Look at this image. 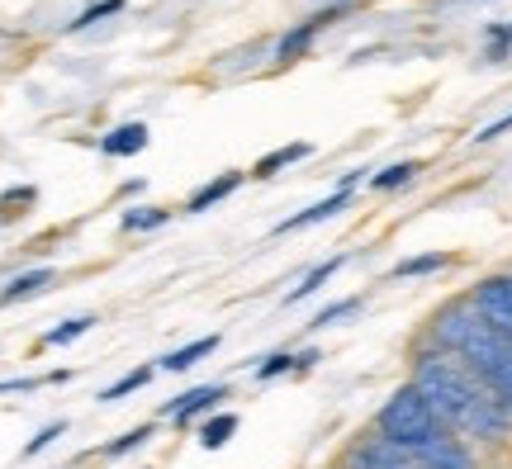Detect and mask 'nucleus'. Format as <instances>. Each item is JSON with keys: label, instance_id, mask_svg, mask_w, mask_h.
<instances>
[{"label": "nucleus", "instance_id": "nucleus-1", "mask_svg": "<svg viewBox=\"0 0 512 469\" xmlns=\"http://www.w3.org/2000/svg\"><path fill=\"white\" fill-rule=\"evenodd\" d=\"M408 384L432 403L441 427H451L460 441H470V446H508L512 441V408L451 351L422 346L413 356Z\"/></svg>", "mask_w": 512, "mask_h": 469}, {"label": "nucleus", "instance_id": "nucleus-2", "mask_svg": "<svg viewBox=\"0 0 512 469\" xmlns=\"http://www.w3.org/2000/svg\"><path fill=\"white\" fill-rule=\"evenodd\" d=\"M427 346H441V351L460 356V361L470 365V370L512 408V342L498 337L494 327L479 318L470 299H451L446 308L432 313V323H427Z\"/></svg>", "mask_w": 512, "mask_h": 469}, {"label": "nucleus", "instance_id": "nucleus-3", "mask_svg": "<svg viewBox=\"0 0 512 469\" xmlns=\"http://www.w3.org/2000/svg\"><path fill=\"white\" fill-rule=\"evenodd\" d=\"M441 417L432 413V403L413 389V384H399L394 394L384 398V408L375 413V432L399 441V446H418L427 432H437Z\"/></svg>", "mask_w": 512, "mask_h": 469}, {"label": "nucleus", "instance_id": "nucleus-4", "mask_svg": "<svg viewBox=\"0 0 512 469\" xmlns=\"http://www.w3.org/2000/svg\"><path fill=\"white\" fill-rule=\"evenodd\" d=\"M337 469H427V465H422L413 451H403L399 441H389V436H380V432H366L347 446V455H342Z\"/></svg>", "mask_w": 512, "mask_h": 469}, {"label": "nucleus", "instance_id": "nucleus-5", "mask_svg": "<svg viewBox=\"0 0 512 469\" xmlns=\"http://www.w3.org/2000/svg\"><path fill=\"white\" fill-rule=\"evenodd\" d=\"M465 299L475 304V313L494 327L498 337H508V342H512V271L484 275V280H479Z\"/></svg>", "mask_w": 512, "mask_h": 469}, {"label": "nucleus", "instance_id": "nucleus-6", "mask_svg": "<svg viewBox=\"0 0 512 469\" xmlns=\"http://www.w3.org/2000/svg\"><path fill=\"white\" fill-rule=\"evenodd\" d=\"M403 451H413L427 469H479V455L470 441H460L451 427H437V432H427L418 446H403Z\"/></svg>", "mask_w": 512, "mask_h": 469}, {"label": "nucleus", "instance_id": "nucleus-7", "mask_svg": "<svg viewBox=\"0 0 512 469\" xmlns=\"http://www.w3.org/2000/svg\"><path fill=\"white\" fill-rule=\"evenodd\" d=\"M337 15H347V5H332V10H318V15H309L304 19V24H294L290 34L280 38V43H275V62H280V67H290V62H299V57L309 53L313 48V38L323 34V29H328V24H337Z\"/></svg>", "mask_w": 512, "mask_h": 469}, {"label": "nucleus", "instance_id": "nucleus-8", "mask_svg": "<svg viewBox=\"0 0 512 469\" xmlns=\"http://www.w3.org/2000/svg\"><path fill=\"white\" fill-rule=\"evenodd\" d=\"M223 398H228V384H200V389H190V394L171 398L162 408V417H171L176 427H185V422H195L200 413H219Z\"/></svg>", "mask_w": 512, "mask_h": 469}, {"label": "nucleus", "instance_id": "nucleus-9", "mask_svg": "<svg viewBox=\"0 0 512 469\" xmlns=\"http://www.w3.org/2000/svg\"><path fill=\"white\" fill-rule=\"evenodd\" d=\"M351 204V185H337L328 199H318V204H309L304 214H290V218H280L275 223V233L285 237V233H304V228H313V223H328V218H337L342 209Z\"/></svg>", "mask_w": 512, "mask_h": 469}, {"label": "nucleus", "instance_id": "nucleus-10", "mask_svg": "<svg viewBox=\"0 0 512 469\" xmlns=\"http://www.w3.org/2000/svg\"><path fill=\"white\" fill-rule=\"evenodd\" d=\"M242 171H223V176H214V181H204L195 195L185 199V214H204V209H214V204H223V199L233 195V190H242Z\"/></svg>", "mask_w": 512, "mask_h": 469}, {"label": "nucleus", "instance_id": "nucleus-11", "mask_svg": "<svg viewBox=\"0 0 512 469\" xmlns=\"http://www.w3.org/2000/svg\"><path fill=\"white\" fill-rule=\"evenodd\" d=\"M147 143H152V128L147 124H119L100 138V152L105 157H138Z\"/></svg>", "mask_w": 512, "mask_h": 469}, {"label": "nucleus", "instance_id": "nucleus-12", "mask_svg": "<svg viewBox=\"0 0 512 469\" xmlns=\"http://www.w3.org/2000/svg\"><path fill=\"white\" fill-rule=\"evenodd\" d=\"M313 361H318V351H275V356H266V361L256 365V384H271V379L280 375H299V370H313Z\"/></svg>", "mask_w": 512, "mask_h": 469}, {"label": "nucleus", "instance_id": "nucleus-13", "mask_svg": "<svg viewBox=\"0 0 512 469\" xmlns=\"http://www.w3.org/2000/svg\"><path fill=\"white\" fill-rule=\"evenodd\" d=\"M57 280V271H48V266H38V271H24V275H15L10 285L0 289V308H10V304H19V299H34V294H43V289Z\"/></svg>", "mask_w": 512, "mask_h": 469}, {"label": "nucleus", "instance_id": "nucleus-14", "mask_svg": "<svg viewBox=\"0 0 512 469\" xmlns=\"http://www.w3.org/2000/svg\"><path fill=\"white\" fill-rule=\"evenodd\" d=\"M342 266H347V252H342V256H328V261H318V266H313V271L304 275V280H299L290 294H285V304H304V299H309V294H318V289L328 285V280L342 271Z\"/></svg>", "mask_w": 512, "mask_h": 469}, {"label": "nucleus", "instance_id": "nucleus-15", "mask_svg": "<svg viewBox=\"0 0 512 469\" xmlns=\"http://www.w3.org/2000/svg\"><path fill=\"white\" fill-rule=\"evenodd\" d=\"M309 152H313L309 143H285V147H275V152H266V157L252 166V176H256V181H271L275 171H285V166H294V162H304Z\"/></svg>", "mask_w": 512, "mask_h": 469}, {"label": "nucleus", "instance_id": "nucleus-16", "mask_svg": "<svg viewBox=\"0 0 512 469\" xmlns=\"http://www.w3.org/2000/svg\"><path fill=\"white\" fill-rule=\"evenodd\" d=\"M209 351H219V337L209 332V337H195L190 346H181V351H171V356H162V370H171V375H181V370H190V365H200Z\"/></svg>", "mask_w": 512, "mask_h": 469}, {"label": "nucleus", "instance_id": "nucleus-17", "mask_svg": "<svg viewBox=\"0 0 512 469\" xmlns=\"http://www.w3.org/2000/svg\"><path fill=\"white\" fill-rule=\"evenodd\" d=\"M162 223H171V209H162V204H138V209H124V218H119L124 233H152Z\"/></svg>", "mask_w": 512, "mask_h": 469}, {"label": "nucleus", "instance_id": "nucleus-18", "mask_svg": "<svg viewBox=\"0 0 512 469\" xmlns=\"http://www.w3.org/2000/svg\"><path fill=\"white\" fill-rule=\"evenodd\" d=\"M157 370H162V365H138V370H128L124 379H114L110 389H100V403H119V398H128V394H138V389H147Z\"/></svg>", "mask_w": 512, "mask_h": 469}, {"label": "nucleus", "instance_id": "nucleus-19", "mask_svg": "<svg viewBox=\"0 0 512 469\" xmlns=\"http://www.w3.org/2000/svg\"><path fill=\"white\" fill-rule=\"evenodd\" d=\"M451 266V256L446 252H422V256H408V261H399L394 271H389V280H413V275H437Z\"/></svg>", "mask_w": 512, "mask_h": 469}, {"label": "nucleus", "instance_id": "nucleus-20", "mask_svg": "<svg viewBox=\"0 0 512 469\" xmlns=\"http://www.w3.org/2000/svg\"><path fill=\"white\" fill-rule=\"evenodd\" d=\"M233 432H238V413H214V417H204L200 446H204V451H219V446H228V441H233Z\"/></svg>", "mask_w": 512, "mask_h": 469}, {"label": "nucleus", "instance_id": "nucleus-21", "mask_svg": "<svg viewBox=\"0 0 512 469\" xmlns=\"http://www.w3.org/2000/svg\"><path fill=\"white\" fill-rule=\"evenodd\" d=\"M418 171H422V162H394V166H384V171L370 176V190H380V195L384 190H399V185H408Z\"/></svg>", "mask_w": 512, "mask_h": 469}, {"label": "nucleus", "instance_id": "nucleus-22", "mask_svg": "<svg viewBox=\"0 0 512 469\" xmlns=\"http://www.w3.org/2000/svg\"><path fill=\"white\" fill-rule=\"evenodd\" d=\"M128 0H95V5H86L76 19H67V34H81V29H91V24H100V19H110V15H119Z\"/></svg>", "mask_w": 512, "mask_h": 469}, {"label": "nucleus", "instance_id": "nucleus-23", "mask_svg": "<svg viewBox=\"0 0 512 469\" xmlns=\"http://www.w3.org/2000/svg\"><path fill=\"white\" fill-rule=\"evenodd\" d=\"M91 327H95L91 313H81V318H67V323H57V327H48V332H43V346H67V342H76V337H86Z\"/></svg>", "mask_w": 512, "mask_h": 469}, {"label": "nucleus", "instance_id": "nucleus-24", "mask_svg": "<svg viewBox=\"0 0 512 469\" xmlns=\"http://www.w3.org/2000/svg\"><path fill=\"white\" fill-rule=\"evenodd\" d=\"M152 436H157V427H152V422H143V427H133V432H124L119 441H110V446H105L100 455H105V460H119V455H128V451H138V446H147Z\"/></svg>", "mask_w": 512, "mask_h": 469}, {"label": "nucleus", "instance_id": "nucleus-25", "mask_svg": "<svg viewBox=\"0 0 512 469\" xmlns=\"http://www.w3.org/2000/svg\"><path fill=\"white\" fill-rule=\"evenodd\" d=\"M351 313H361V294H356V299H337V304L323 308L309 327H332V323H342V318H351Z\"/></svg>", "mask_w": 512, "mask_h": 469}, {"label": "nucleus", "instance_id": "nucleus-26", "mask_svg": "<svg viewBox=\"0 0 512 469\" xmlns=\"http://www.w3.org/2000/svg\"><path fill=\"white\" fill-rule=\"evenodd\" d=\"M62 432H67V422H48V427H43V432H38L34 441H29V446H24L19 455H24V460H34V455H38V451H48V446H53V441H57Z\"/></svg>", "mask_w": 512, "mask_h": 469}, {"label": "nucleus", "instance_id": "nucleus-27", "mask_svg": "<svg viewBox=\"0 0 512 469\" xmlns=\"http://www.w3.org/2000/svg\"><path fill=\"white\" fill-rule=\"evenodd\" d=\"M512 48V24H503V29H489V62H503Z\"/></svg>", "mask_w": 512, "mask_h": 469}, {"label": "nucleus", "instance_id": "nucleus-28", "mask_svg": "<svg viewBox=\"0 0 512 469\" xmlns=\"http://www.w3.org/2000/svg\"><path fill=\"white\" fill-rule=\"evenodd\" d=\"M503 133H512V114H503V119H494L489 128H479L475 133V143H498Z\"/></svg>", "mask_w": 512, "mask_h": 469}, {"label": "nucleus", "instance_id": "nucleus-29", "mask_svg": "<svg viewBox=\"0 0 512 469\" xmlns=\"http://www.w3.org/2000/svg\"><path fill=\"white\" fill-rule=\"evenodd\" d=\"M143 469H147V465H143Z\"/></svg>", "mask_w": 512, "mask_h": 469}]
</instances>
